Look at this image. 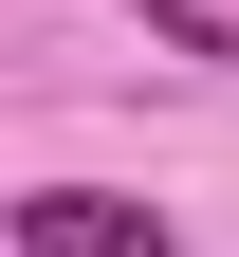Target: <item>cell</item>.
I'll use <instances>...</instances> for the list:
<instances>
[{
    "label": "cell",
    "instance_id": "obj_1",
    "mask_svg": "<svg viewBox=\"0 0 239 257\" xmlns=\"http://www.w3.org/2000/svg\"><path fill=\"white\" fill-rule=\"evenodd\" d=\"M19 220V257H166L147 202H111V184H37V202H0Z\"/></svg>",
    "mask_w": 239,
    "mask_h": 257
},
{
    "label": "cell",
    "instance_id": "obj_2",
    "mask_svg": "<svg viewBox=\"0 0 239 257\" xmlns=\"http://www.w3.org/2000/svg\"><path fill=\"white\" fill-rule=\"evenodd\" d=\"M147 37H166V55H202V74H239V19H202V0H147Z\"/></svg>",
    "mask_w": 239,
    "mask_h": 257
}]
</instances>
